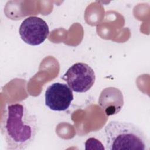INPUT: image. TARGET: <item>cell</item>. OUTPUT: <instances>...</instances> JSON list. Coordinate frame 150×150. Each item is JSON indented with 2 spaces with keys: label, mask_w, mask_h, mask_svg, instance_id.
Masks as SVG:
<instances>
[{
  "label": "cell",
  "mask_w": 150,
  "mask_h": 150,
  "mask_svg": "<svg viewBox=\"0 0 150 150\" xmlns=\"http://www.w3.org/2000/svg\"><path fill=\"white\" fill-rule=\"evenodd\" d=\"M36 117L22 104L6 106L1 122V132L8 150H22L32 144L38 132Z\"/></svg>",
  "instance_id": "6da1fadb"
},
{
  "label": "cell",
  "mask_w": 150,
  "mask_h": 150,
  "mask_svg": "<svg viewBox=\"0 0 150 150\" xmlns=\"http://www.w3.org/2000/svg\"><path fill=\"white\" fill-rule=\"evenodd\" d=\"M104 133L108 149H149L150 144L147 136L133 123L111 121L105 125Z\"/></svg>",
  "instance_id": "7a4b0ae2"
},
{
  "label": "cell",
  "mask_w": 150,
  "mask_h": 150,
  "mask_svg": "<svg viewBox=\"0 0 150 150\" xmlns=\"http://www.w3.org/2000/svg\"><path fill=\"white\" fill-rule=\"evenodd\" d=\"M69 87L77 93H84L89 90L96 80L93 69L87 64L76 63L70 66L62 76Z\"/></svg>",
  "instance_id": "3957f363"
},
{
  "label": "cell",
  "mask_w": 150,
  "mask_h": 150,
  "mask_svg": "<svg viewBox=\"0 0 150 150\" xmlns=\"http://www.w3.org/2000/svg\"><path fill=\"white\" fill-rule=\"evenodd\" d=\"M19 33L22 40L26 43L37 46L42 43L49 34L48 25L43 19L30 16L21 23Z\"/></svg>",
  "instance_id": "277c9868"
},
{
  "label": "cell",
  "mask_w": 150,
  "mask_h": 150,
  "mask_svg": "<svg viewBox=\"0 0 150 150\" xmlns=\"http://www.w3.org/2000/svg\"><path fill=\"white\" fill-rule=\"evenodd\" d=\"M45 104L53 111H65L73 100V90L68 85L54 83L46 89L45 94Z\"/></svg>",
  "instance_id": "5b68a950"
},
{
  "label": "cell",
  "mask_w": 150,
  "mask_h": 150,
  "mask_svg": "<svg viewBox=\"0 0 150 150\" xmlns=\"http://www.w3.org/2000/svg\"><path fill=\"white\" fill-rule=\"evenodd\" d=\"M124 103L122 91L114 87L103 89L98 98V104L107 115L118 114L122 109Z\"/></svg>",
  "instance_id": "8992f818"
},
{
  "label": "cell",
  "mask_w": 150,
  "mask_h": 150,
  "mask_svg": "<svg viewBox=\"0 0 150 150\" xmlns=\"http://www.w3.org/2000/svg\"><path fill=\"white\" fill-rule=\"evenodd\" d=\"M86 149H104L102 143L95 138H90L85 142Z\"/></svg>",
  "instance_id": "52a82bcc"
}]
</instances>
